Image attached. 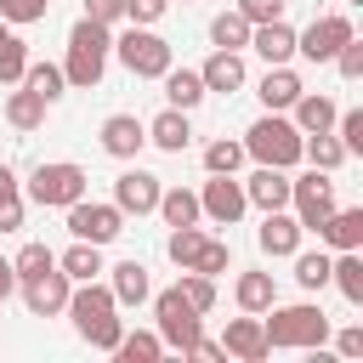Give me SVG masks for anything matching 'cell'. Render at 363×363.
<instances>
[{"label": "cell", "instance_id": "e575fe53", "mask_svg": "<svg viewBox=\"0 0 363 363\" xmlns=\"http://www.w3.org/2000/svg\"><path fill=\"white\" fill-rule=\"evenodd\" d=\"M23 85H28V91H40L45 102H57V96L68 91V79H62V62H28V68H23Z\"/></svg>", "mask_w": 363, "mask_h": 363}, {"label": "cell", "instance_id": "d4e9b609", "mask_svg": "<svg viewBox=\"0 0 363 363\" xmlns=\"http://www.w3.org/2000/svg\"><path fill=\"white\" fill-rule=\"evenodd\" d=\"M233 301H238V312H267V306L278 301V284H272V272H261V267L238 272V278H233Z\"/></svg>", "mask_w": 363, "mask_h": 363}, {"label": "cell", "instance_id": "6da1fadb", "mask_svg": "<svg viewBox=\"0 0 363 363\" xmlns=\"http://www.w3.org/2000/svg\"><path fill=\"white\" fill-rule=\"evenodd\" d=\"M62 312L74 318L79 340H91L96 352H113V346H119V335H125L119 301H113V289H108V284H96V278L74 284V289H68V306H62Z\"/></svg>", "mask_w": 363, "mask_h": 363}, {"label": "cell", "instance_id": "7c38bea8", "mask_svg": "<svg viewBox=\"0 0 363 363\" xmlns=\"http://www.w3.org/2000/svg\"><path fill=\"white\" fill-rule=\"evenodd\" d=\"M199 210H204L216 227H233V221L250 210V199H244V182H233V176H210V182L199 187Z\"/></svg>", "mask_w": 363, "mask_h": 363}, {"label": "cell", "instance_id": "ee69618b", "mask_svg": "<svg viewBox=\"0 0 363 363\" xmlns=\"http://www.w3.org/2000/svg\"><path fill=\"white\" fill-rule=\"evenodd\" d=\"M329 62H335V68H340L346 79H357V74H363V40L352 34V40H346V45H340V51H335Z\"/></svg>", "mask_w": 363, "mask_h": 363}, {"label": "cell", "instance_id": "bcb514c9", "mask_svg": "<svg viewBox=\"0 0 363 363\" xmlns=\"http://www.w3.org/2000/svg\"><path fill=\"white\" fill-rule=\"evenodd\" d=\"M284 6H289V0H238V11H244L250 23H272V17H284Z\"/></svg>", "mask_w": 363, "mask_h": 363}, {"label": "cell", "instance_id": "ab89813d", "mask_svg": "<svg viewBox=\"0 0 363 363\" xmlns=\"http://www.w3.org/2000/svg\"><path fill=\"white\" fill-rule=\"evenodd\" d=\"M176 289H182V295H187L199 312H210V306H216V278H204V272H193V267H182Z\"/></svg>", "mask_w": 363, "mask_h": 363}, {"label": "cell", "instance_id": "f5cc1de1", "mask_svg": "<svg viewBox=\"0 0 363 363\" xmlns=\"http://www.w3.org/2000/svg\"><path fill=\"white\" fill-rule=\"evenodd\" d=\"M6 28H11V23H6V17H0V34H6Z\"/></svg>", "mask_w": 363, "mask_h": 363}, {"label": "cell", "instance_id": "74e56055", "mask_svg": "<svg viewBox=\"0 0 363 363\" xmlns=\"http://www.w3.org/2000/svg\"><path fill=\"white\" fill-rule=\"evenodd\" d=\"M199 244H204V227H199V221H193V227H170V238H164V255H170L176 267H193Z\"/></svg>", "mask_w": 363, "mask_h": 363}, {"label": "cell", "instance_id": "d6a6232c", "mask_svg": "<svg viewBox=\"0 0 363 363\" xmlns=\"http://www.w3.org/2000/svg\"><path fill=\"white\" fill-rule=\"evenodd\" d=\"M113 352L125 363H153V357H164V340H159V329H125Z\"/></svg>", "mask_w": 363, "mask_h": 363}, {"label": "cell", "instance_id": "ba28073f", "mask_svg": "<svg viewBox=\"0 0 363 363\" xmlns=\"http://www.w3.org/2000/svg\"><path fill=\"white\" fill-rule=\"evenodd\" d=\"M346 40H352V17H346V11H323V17H312L306 28H295V57L329 62Z\"/></svg>", "mask_w": 363, "mask_h": 363}, {"label": "cell", "instance_id": "681fc988", "mask_svg": "<svg viewBox=\"0 0 363 363\" xmlns=\"http://www.w3.org/2000/svg\"><path fill=\"white\" fill-rule=\"evenodd\" d=\"M17 227H23V193L0 199V233H17Z\"/></svg>", "mask_w": 363, "mask_h": 363}, {"label": "cell", "instance_id": "f6af8a7d", "mask_svg": "<svg viewBox=\"0 0 363 363\" xmlns=\"http://www.w3.org/2000/svg\"><path fill=\"white\" fill-rule=\"evenodd\" d=\"M164 6H170V0H125V17L142 23V28H153V23L164 17Z\"/></svg>", "mask_w": 363, "mask_h": 363}, {"label": "cell", "instance_id": "4316f807", "mask_svg": "<svg viewBox=\"0 0 363 363\" xmlns=\"http://www.w3.org/2000/svg\"><path fill=\"white\" fill-rule=\"evenodd\" d=\"M250 28H255V23H250L238 6H233V11H216V17H210V45H216V51H250Z\"/></svg>", "mask_w": 363, "mask_h": 363}, {"label": "cell", "instance_id": "4fadbf2b", "mask_svg": "<svg viewBox=\"0 0 363 363\" xmlns=\"http://www.w3.org/2000/svg\"><path fill=\"white\" fill-rule=\"evenodd\" d=\"M96 136H102V153H108V159H136V153L147 147V119H136V113H108Z\"/></svg>", "mask_w": 363, "mask_h": 363}, {"label": "cell", "instance_id": "ffe728a7", "mask_svg": "<svg viewBox=\"0 0 363 363\" xmlns=\"http://www.w3.org/2000/svg\"><path fill=\"white\" fill-rule=\"evenodd\" d=\"M335 113H340V108H335V96H329V91H301V96L289 102V119H295V130H301V136L329 130V125H335Z\"/></svg>", "mask_w": 363, "mask_h": 363}, {"label": "cell", "instance_id": "7402d4cb", "mask_svg": "<svg viewBox=\"0 0 363 363\" xmlns=\"http://www.w3.org/2000/svg\"><path fill=\"white\" fill-rule=\"evenodd\" d=\"M312 233H318V244H329V250H357V244H363V210H340V204H335Z\"/></svg>", "mask_w": 363, "mask_h": 363}, {"label": "cell", "instance_id": "f35d334b", "mask_svg": "<svg viewBox=\"0 0 363 363\" xmlns=\"http://www.w3.org/2000/svg\"><path fill=\"white\" fill-rule=\"evenodd\" d=\"M45 267H57V250H51V244H23V250L11 255L17 284H23V278H34V272H45Z\"/></svg>", "mask_w": 363, "mask_h": 363}, {"label": "cell", "instance_id": "7a4b0ae2", "mask_svg": "<svg viewBox=\"0 0 363 363\" xmlns=\"http://www.w3.org/2000/svg\"><path fill=\"white\" fill-rule=\"evenodd\" d=\"M261 329H267V352H312L329 340V318L318 301H289V306H267L261 312Z\"/></svg>", "mask_w": 363, "mask_h": 363}, {"label": "cell", "instance_id": "52a82bcc", "mask_svg": "<svg viewBox=\"0 0 363 363\" xmlns=\"http://www.w3.org/2000/svg\"><path fill=\"white\" fill-rule=\"evenodd\" d=\"M113 57L136 74V79H159L170 62H176V45L164 40V34H153V28H142V23H130L119 40H113Z\"/></svg>", "mask_w": 363, "mask_h": 363}, {"label": "cell", "instance_id": "8d00e7d4", "mask_svg": "<svg viewBox=\"0 0 363 363\" xmlns=\"http://www.w3.org/2000/svg\"><path fill=\"white\" fill-rule=\"evenodd\" d=\"M23 68H28V40L6 28V34H0V85H17Z\"/></svg>", "mask_w": 363, "mask_h": 363}, {"label": "cell", "instance_id": "7dc6e473", "mask_svg": "<svg viewBox=\"0 0 363 363\" xmlns=\"http://www.w3.org/2000/svg\"><path fill=\"white\" fill-rule=\"evenodd\" d=\"M85 17H96V23H125V0H85Z\"/></svg>", "mask_w": 363, "mask_h": 363}, {"label": "cell", "instance_id": "603a6c76", "mask_svg": "<svg viewBox=\"0 0 363 363\" xmlns=\"http://www.w3.org/2000/svg\"><path fill=\"white\" fill-rule=\"evenodd\" d=\"M147 142H153V147H164V153H182V147L193 142L187 108H164V113H153V119H147Z\"/></svg>", "mask_w": 363, "mask_h": 363}, {"label": "cell", "instance_id": "277c9868", "mask_svg": "<svg viewBox=\"0 0 363 363\" xmlns=\"http://www.w3.org/2000/svg\"><path fill=\"white\" fill-rule=\"evenodd\" d=\"M238 142H244V153H250L255 164H278V170H295V164H301V130H295L289 113H272V108H267Z\"/></svg>", "mask_w": 363, "mask_h": 363}, {"label": "cell", "instance_id": "5b68a950", "mask_svg": "<svg viewBox=\"0 0 363 363\" xmlns=\"http://www.w3.org/2000/svg\"><path fill=\"white\" fill-rule=\"evenodd\" d=\"M153 301V323H159V340H164V352H182L187 357V346L204 335V312L170 284V289H159V295H147Z\"/></svg>", "mask_w": 363, "mask_h": 363}, {"label": "cell", "instance_id": "816d5d0a", "mask_svg": "<svg viewBox=\"0 0 363 363\" xmlns=\"http://www.w3.org/2000/svg\"><path fill=\"white\" fill-rule=\"evenodd\" d=\"M6 295H17V272H11V261L0 255V301H6Z\"/></svg>", "mask_w": 363, "mask_h": 363}, {"label": "cell", "instance_id": "f546056e", "mask_svg": "<svg viewBox=\"0 0 363 363\" xmlns=\"http://www.w3.org/2000/svg\"><path fill=\"white\" fill-rule=\"evenodd\" d=\"M57 267H62L74 284H85V278H96V272H102V244H91V238H74V244L57 255Z\"/></svg>", "mask_w": 363, "mask_h": 363}, {"label": "cell", "instance_id": "4dcf8cb0", "mask_svg": "<svg viewBox=\"0 0 363 363\" xmlns=\"http://www.w3.org/2000/svg\"><path fill=\"white\" fill-rule=\"evenodd\" d=\"M301 159H312V170H340L352 153L340 147L335 130H318V136H301Z\"/></svg>", "mask_w": 363, "mask_h": 363}, {"label": "cell", "instance_id": "5bb4252c", "mask_svg": "<svg viewBox=\"0 0 363 363\" xmlns=\"http://www.w3.org/2000/svg\"><path fill=\"white\" fill-rule=\"evenodd\" d=\"M113 204H119L125 216H147V210L159 204V176L142 170V164L119 170V182H113Z\"/></svg>", "mask_w": 363, "mask_h": 363}, {"label": "cell", "instance_id": "836d02e7", "mask_svg": "<svg viewBox=\"0 0 363 363\" xmlns=\"http://www.w3.org/2000/svg\"><path fill=\"white\" fill-rule=\"evenodd\" d=\"M244 159H250V153H244V142H233V136H216V142L204 147V170H210V176H238Z\"/></svg>", "mask_w": 363, "mask_h": 363}, {"label": "cell", "instance_id": "83f0119b", "mask_svg": "<svg viewBox=\"0 0 363 363\" xmlns=\"http://www.w3.org/2000/svg\"><path fill=\"white\" fill-rule=\"evenodd\" d=\"M159 79H164V96H170V108H187V113H193V108L210 96V91H204V79H199V68H176V62H170Z\"/></svg>", "mask_w": 363, "mask_h": 363}, {"label": "cell", "instance_id": "f907efd6", "mask_svg": "<svg viewBox=\"0 0 363 363\" xmlns=\"http://www.w3.org/2000/svg\"><path fill=\"white\" fill-rule=\"evenodd\" d=\"M17 193H23V187H17V170L0 159V199H17Z\"/></svg>", "mask_w": 363, "mask_h": 363}, {"label": "cell", "instance_id": "30bf717a", "mask_svg": "<svg viewBox=\"0 0 363 363\" xmlns=\"http://www.w3.org/2000/svg\"><path fill=\"white\" fill-rule=\"evenodd\" d=\"M68 233L74 238H91V244H113L119 233H125V210L108 199V204H96V199H74L68 204Z\"/></svg>", "mask_w": 363, "mask_h": 363}, {"label": "cell", "instance_id": "8992f818", "mask_svg": "<svg viewBox=\"0 0 363 363\" xmlns=\"http://www.w3.org/2000/svg\"><path fill=\"white\" fill-rule=\"evenodd\" d=\"M85 187H91V176H85L74 159H45V164H34V176H28V199H34L40 210H68L74 199H85Z\"/></svg>", "mask_w": 363, "mask_h": 363}, {"label": "cell", "instance_id": "c3c4849f", "mask_svg": "<svg viewBox=\"0 0 363 363\" xmlns=\"http://www.w3.org/2000/svg\"><path fill=\"white\" fill-rule=\"evenodd\" d=\"M335 352H340V357H363V329H357V323H346V329L335 335Z\"/></svg>", "mask_w": 363, "mask_h": 363}, {"label": "cell", "instance_id": "9c48e42d", "mask_svg": "<svg viewBox=\"0 0 363 363\" xmlns=\"http://www.w3.org/2000/svg\"><path fill=\"white\" fill-rule=\"evenodd\" d=\"M289 210H295V221L312 233L329 210H335V182H329V170H306V176H289Z\"/></svg>", "mask_w": 363, "mask_h": 363}, {"label": "cell", "instance_id": "d590c367", "mask_svg": "<svg viewBox=\"0 0 363 363\" xmlns=\"http://www.w3.org/2000/svg\"><path fill=\"white\" fill-rule=\"evenodd\" d=\"M295 284L312 295L329 284V250H295Z\"/></svg>", "mask_w": 363, "mask_h": 363}, {"label": "cell", "instance_id": "b9f144b4", "mask_svg": "<svg viewBox=\"0 0 363 363\" xmlns=\"http://www.w3.org/2000/svg\"><path fill=\"white\" fill-rule=\"evenodd\" d=\"M329 130L340 136V147H346V153H363V113H357V108H340Z\"/></svg>", "mask_w": 363, "mask_h": 363}, {"label": "cell", "instance_id": "db71d44e", "mask_svg": "<svg viewBox=\"0 0 363 363\" xmlns=\"http://www.w3.org/2000/svg\"><path fill=\"white\" fill-rule=\"evenodd\" d=\"M346 6H363V0H346Z\"/></svg>", "mask_w": 363, "mask_h": 363}, {"label": "cell", "instance_id": "2e32d148", "mask_svg": "<svg viewBox=\"0 0 363 363\" xmlns=\"http://www.w3.org/2000/svg\"><path fill=\"white\" fill-rule=\"evenodd\" d=\"M221 352H227V357H238V363H261V357H267V329H261V312L233 318V323H227V335H221Z\"/></svg>", "mask_w": 363, "mask_h": 363}, {"label": "cell", "instance_id": "9a60e30c", "mask_svg": "<svg viewBox=\"0 0 363 363\" xmlns=\"http://www.w3.org/2000/svg\"><path fill=\"white\" fill-rule=\"evenodd\" d=\"M301 238H306V227L295 221L289 204H284V210H261V233H255V244H261L267 255H295Z\"/></svg>", "mask_w": 363, "mask_h": 363}, {"label": "cell", "instance_id": "3957f363", "mask_svg": "<svg viewBox=\"0 0 363 363\" xmlns=\"http://www.w3.org/2000/svg\"><path fill=\"white\" fill-rule=\"evenodd\" d=\"M108 57H113V28H108V23H96V17H79V23L68 28L62 79H68L74 91H91V85H102Z\"/></svg>", "mask_w": 363, "mask_h": 363}, {"label": "cell", "instance_id": "484cf974", "mask_svg": "<svg viewBox=\"0 0 363 363\" xmlns=\"http://www.w3.org/2000/svg\"><path fill=\"white\" fill-rule=\"evenodd\" d=\"M45 108H51V102L17 79V91L6 96V125H11V130H40V125H45Z\"/></svg>", "mask_w": 363, "mask_h": 363}, {"label": "cell", "instance_id": "1f68e13d", "mask_svg": "<svg viewBox=\"0 0 363 363\" xmlns=\"http://www.w3.org/2000/svg\"><path fill=\"white\" fill-rule=\"evenodd\" d=\"M329 284H340V295L352 306L363 301V261H357V250H335L329 255Z\"/></svg>", "mask_w": 363, "mask_h": 363}, {"label": "cell", "instance_id": "e0dca14e", "mask_svg": "<svg viewBox=\"0 0 363 363\" xmlns=\"http://www.w3.org/2000/svg\"><path fill=\"white\" fill-rule=\"evenodd\" d=\"M301 91H306V85H301V74H295L289 62H267V74H261V85H255L261 108H272V113H289V102H295Z\"/></svg>", "mask_w": 363, "mask_h": 363}, {"label": "cell", "instance_id": "d6986e66", "mask_svg": "<svg viewBox=\"0 0 363 363\" xmlns=\"http://www.w3.org/2000/svg\"><path fill=\"white\" fill-rule=\"evenodd\" d=\"M199 79H204V91H244V79H250V68H244V51H210L204 57V68H199Z\"/></svg>", "mask_w": 363, "mask_h": 363}, {"label": "cell", "instance_id": "44dd1931", "mask_svg": "<svg viewBox=\"0 0 363 363\" xmlns=\"http://www.w3.org/2000/svg\"><path fill=\"white\" fill-rule=\"evenodd\" d=\"M250 51H255L261 62H289V57H295V28H289L284 17L255 23V28H250Z\"/></svg>", "mask_w": 363, "mask_h": 363}, {"label": "cell", "instance_id": "ac0fdd59", "mask_svg": "<svg viewBox=\"0 0 363 363\" xmlns=\"http://www.w3.org/2000/svg\"><path fill=\"white\" fill-rule=\"evenodd\" d=\"M244 199H250L255 210H284V204H289V170H278V164H255L250 182H244Z\"/></svg>", "mask_w": 363, "mask_h": 363}, {"label": "cell", "instance_id": "7bdbcfd3", "mask_svg": "<svg viewBox=\"0 0 363 363\" xmlns=\"http://www.w3.org/2000/svg\"><path fill=\"white\" fill-rule=\"evenodd\" d=\"M51 11V0H0V17L6 23H40Z\"/></svg>", "mask_w": 363, "mask_h": 363}, {"label": "cell", "instance_id": "60d3db41", "mask_svg": "<svg viewBox=\"0 0 363 363\" xmlns=\"http://www.w3.org/2000/svg\"><path fill=\"white\" fill-rule=\"evenodd\" d=\"M227 261H233V250H227L221 238H210V233H204V244H199V255H193V272L216 278V272H227Z\"/></svg>", "mask_w": 363, "mask_h": 363}, {"label": "cell", "instance_id": "cb8c5ba5", "mask_svg": "<svg viewBox=\"0 0 363 363\" xmlns=\"http://www.w3.org/2000/svg\"><path fill=\"white\" fill-rule=\"evenodd\" d=\"M108 289H113V301H119V306H142V301L153 295V278H147V267L130 255V261H119V267H113Z\"/></svg>", "mask_w": 363, "mask_h": 363}, {"label": "cell", "instance_id": "8fae6325", "mask_svg": "<svg viewBox=\"0 0 363 363\" xmlns=\"http://www.w3.org/2000/svg\"><path fill=\"white\" fill-rule=\"evenodd\" d=\"M17 289H23V306H28L34 318H57V312L68 306V289H74V278H68L62 267H45V272L23 278Z\"/></svg>", "mask_w": 363, "mask_h": 363}, {"label": "cell", "instance_id": "f1b7e54d", "mask_svg": "<svg viewBox=\"0 0 363 363\" xmlns=\"http://www.w3.org/2000/svg\"><path fill=\"white\" fill-rule=\"evenodd\" d=\"M153 210L164 216V227H193V221H204L193 187H159V204H153Z\"/></svg>", "mask_w": 363, "mask_h": 363}]
</instances>
